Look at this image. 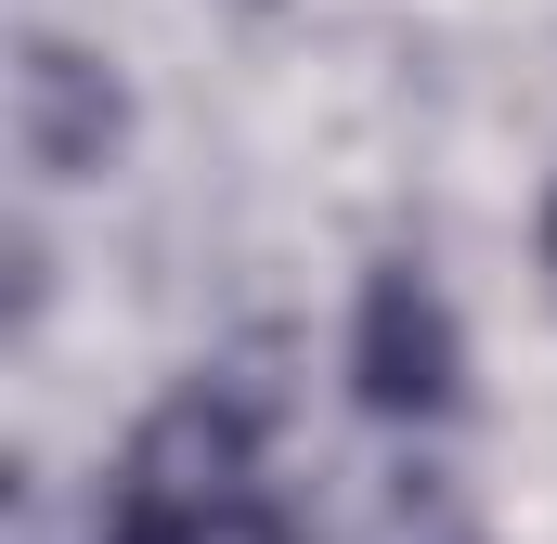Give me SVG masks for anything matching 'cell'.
<instances>
[{
	"instance_id": "cell-1",
	"label": "cell",
	"mask_w": 557,
	"mask_h": 544,
	"mask_svg": "<svg viewBox=\"0 0 557 544\" xmlns=\"http://www.w3.org/2000/svg\"><path fill=\"white\" fill-rule=\"evenodd\" d=\"M350 390L389 428H441L467 403V337H454V298L428 260H376L363 272V311H350Z\"/></svg>"
},
{
	"instance_id": "cell-2",
	"label": "cell",
	"mask_w": 557,
	"mask_h": 544,
	"mask_svg": "<svg viewBox=\"0 0 557 544\" xmlns=\"http://www.w3.org/2000/svg\"><path fill=\"white\" fill-rule=\"evenodd\" d=\"M13 143L39 182H104L117 143H131V78L91 52V39H13Z\"/></svg>"
},
{
	"instance_id": "cell-3",
	"label": "cell",
	"mask_w": 557,
	"mask_h": 544,
	"mask_svg": "<svg viewBox=\"0 0 557 544\" xmlns=\"http://www.w3.org/2000/svg\"><path fill=\"white\" fill-rule=\"evenodd\" d=\"M545 260H557V208H545Z\"/></svg>"
}]
</instances>
